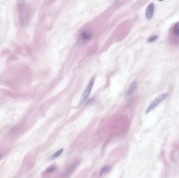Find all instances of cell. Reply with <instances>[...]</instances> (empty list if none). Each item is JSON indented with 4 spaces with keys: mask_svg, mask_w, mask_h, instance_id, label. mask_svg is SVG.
<instances>
[{
    "mask_svg": "<svg viewBox=\"0 0 179 178\" xmlns=\"http://www.w3.org/2000/svg\"><path fill=\"white\" fill-rule=\"evenodd\" d=\"M18 9L22 23L24 25H26L28 22V11L26 4L24 1H18Z\"/></svg>",
    "mask_w": 179,
    "mask_h": 178,
    "instance_id": "6da1fadb",
    "label": "cell"
},
{
    "mask_svg": "<svg viewBox=\"0 0 179 178\" xmlns=\"http://www.w3.org/2000/svg\"><path fill=\"white\" fill-rule=\"evenodd\" d=\"M94 80H95V77H93V78L91 79V80L89 83V84L88 85V86H86V87L84 90L83 94H82V96L79 105V107H81V106L84 105V103L89 99L90 95L91 92L92 91V89L93 88V85L94 83Z\"/></svg>",
    "mask_w": 179,
    "mask_h": 178,
    "instance_id": "7a4b0ae2",
    "label": "cell"
},
{
    "mask_svg": "<svg viewBox=\"0 0 179 178\" xmlns=\"http://www.w3.org/2000/svg\"><path fill=\"white\" fill-rule=\"evenodd\" d=\"M167 97H168V94L165 93V94H161L157 97H156V98L153 100V102L150 104V105L147 108V109H146V114H148L153 109H155L161 102H163L164 100L166 99Z\"/></svg>",
    "mask_w": 179,
    "mask_h": 178,
    "instance_id": "3957f363",
    "label": "cell"
},
{
    "mask_svg": "<svg viewBox=\"0 0 179 178\" xmlns=\"http://www.w3.org/2000/svg\"><path fill=\"white\" fill-rule=\"evenodd\" d=\"M80 162L79 161H76L72 163L63 172L62 177L63 178H68L73 173L78 167L79 166Z\"/></svg>",
    "mask_w": 179,
    "mask_h": 178,
    "instance_id": "277c9868",
    "label": "cell"
},
{
    "mask_svg": "<svg viewBox=\"0 0 179 178\" xmlns=\"http://www.w3.org/2000/svg\"><path fill=\"white\" fill-rule=\"evenodd\" d=\"M155 10V5L153 3H151L149 4V5L147 7L146 10V18L147 20H150L152 18L153 15Z\"/></svg>",
    "mask_w": 179,
    "mask_h": 178,
    "instance_id": "5b68a950",
    "label": "cell"
},
{
    "mask_svg": "<svg viewBox=\"0 0 179 178\" xmlns=\"http://www.w3.org/2000/svg\"><path fill=\"white\" fill-rule=\"evenodd\" d=\"M137 84L136 81H134L132 82L129 86L127 92V94L128 96H131L133 95V94L135 92V91L137 89Z\"/></svg>",
    "mask_w": 179,
    "mask_h": 178,
    "instance_id": "8992f818",
    "label": "cell"
},
{
    "mask_svg": "<svg viewBox=\"0 0 179 178\" xmlns=\"http://www.w3.org/2000/svg\"><path fill=\"white\" fill-rule=\"evenodd\" d=\"M92 37V33L90 30H86L82 34V39L84 41H88Z\"/></svg>",
    "mask_w": 179,
    "mask_h": 178,
    "instance_id": "52a82bcc",
    "label": "cell"
},
{
    "mask_svg": "<svg viewBox=\"0 0 179 178\" xmlns=\"http://www.w3.org/2000/svg\"><path fill=\"white\" fill-rule=\"evenodd\" d=\"M111 167L109 165H106L103 167L101 169L100 172H99V176H102L108 173L111 170Z\"/></svg>",
    "mask_w": 179,
    "mask_h": 178,
    "instance_id": "ba28073f",
    "label": "cell"
},
{
    "mask_svg": "<svg viewBox=\"0 0 179 178\" xmlns=\"http://www.w3.org/2000/svg\"><path fill=\"white\" fill-rule=\"evenodd\" d=\"M63 149H59L58 151H57L56 152H55L53 155H52L51 157H50V159L51 160H53L55 159H56L59 157L60 155L62 154V153L63 152Z\"/></svg>",
    "mask_w": 179,
    "mask_h": 178,
    "instance_id": "9c48e42d",
    "label": "cell"
},
{
    "mask_svg": "<svg viewBox=\"0 0 179 178\" xmlns=\"http://www.w3.org/2000/svg\"><path fill=\"white\" fill-rule=\"evenodd\" d=\"M57 167L55 165H51L49 167H48L45 170V172L47 173H53L55 171H56Z\"/></svg>",
    "mask_w": 179,
    "mask_h": 178,
    "instance_id": "30bf717a",
    "label": "cell"
},
{
    "mask_svg": "<svg viewBox=\"0 0 179 178\" xmlns=\"http://www.w3.org/2000/svg\"><path fill=\"white\" fill-rule=\"evenodd\" d=\"M173 33H174L176 36H179V22H178L175 25L173 29Z\"/></svg>",
    "mask_w": 179,
    "mask_h": 178,
    "instance_id": "8fae6325",
    "label": "cell"
},
{
    "mask_svg": "<svg viewBox=\"0 0 179 178\" xmlns=\"http://www.w3.org/2000/svg\"><path fill=\"white\" fill-rule=\"evenodd\" d=\"M158 38V37L157 36H153L149 37L148 41L149 43H152L153 41H155V40L157 39Z\"/></svg>",
    "mask_w": 179,
    "mask_h": 178,
    "instance_id": "7c38bea8",
    "label": "cell"
},
{
    "mask_svg": "<svg viewBox=\"0 0 179 178\" xmlns=\"http://www.w3.org/2000/svg\"><path fill=\"white\" fill-rule=\"evenodd\" d=\"M3 155L1 152H0V160H1L3 158Z\"/></svg>",
    "mask_w": 179,
    "mask_h": 178,
    "instance_id": "4fadbf2b",
    "label": "cell"
}]
</instances>
